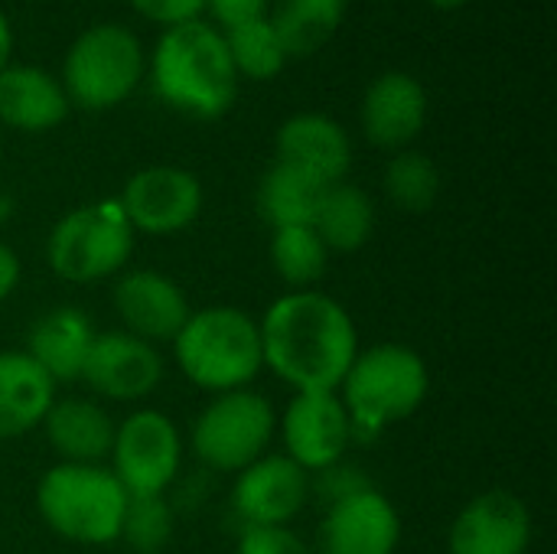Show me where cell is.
I'll return each instance as SVG.
<instances>
[{
    "label": "cell",
    "instance_id": "6da1fadb",
    "mask_svg": "<svg viewBox=\"0 0 557 554\" xmlns=\"http://www.w3.org/2000/svg\"><path fill=\"white\" fill-rule=\"evenodd\" d=\"M258 330L264 369L294 392H336L359 353L349 310L320 291L277 297L258 320Z\"/></svg>",
    "mask_w": 557,
    "mask_h": 554
},
{
    "label": "cell",
    "instance_id": "7a4b0ae2",
    "mask_svg": "<svg viewBox=\"0 0 557 554\" xmlns=\"http://www.w3.org/2000/svg\"><path fill=\"white\" fill-rule=\"evenodd\" d=\"M150 78L163 104L199 121L222 118L238 91V72L225 39L202 20L170 26L157 39Z\"/></svg>",
    "mask_w": 557,
    "mask_h": 554
},
{
    "label": "cell",
    "instance_id": "3957f363",
    "mask_svg": "<svg viewBox=\"0 0 557 554\" xmlns=\"http://www.w3.org/2000/svg\"><path fill=\"white\" fill-rule=\"evenodd\" d=\"M431 376L424 359L401 343L359 349L336 395L352 421V438L375 441L388 428L408 421L428 398Z\"/></svg>",
    "mask_w": 557,
    "mask_h": 554
},
{
    "label": "cell",
    "instance_id": "277c9868",
    "mask_svg": "<svg viewBox=\"0 0 557 554\" xmlns=\"http://www.w3.org/2000/svg\"><path fill=\"white\" fill-rule=\"evenodd\" d=\"M173 359L202 392L225 395L248 389L264 369L258 320L238 307L193 310L173 340Z\"/></svg>",
    "mask_w": 557,
    "mask_h": 554
},
{
    "label": "cell",
    "instance_id": "5b68a950",
    "mask_svg": "<svg viewBox=\"0 0 557 554\" xmlns=\"http://www.w3.org/2000/svg\"><path fill=\"white\" fill-rule=\"evenodd\" d=\"M127 493L101 464H55L36 487L42 522L78 545H108L121 535Z\"/></svg>",
    "mask_w": 557,
    "mask_h": 554
},
{
    "label": "cell",
    "instance_id": "8992f818",
    "mask_svg": "<svg viewBox=\"0 0 557 554\" xmlns=\"http://www.w3.org/2000/svg\"><path fill=\"white\" fill-rule=\"evenodd\" d=\"M134 229L117 202H88L65 212L46 242V261L52 274L72 284L104 281L134 255Z\"/></svg>",
    "mask_w": 557,
    "mask_h": 554
},
{
    "label": "cell",
    "instance_id": "52a82bcc",
    "mask_svg": "<svg viewBox=\"0 0 557 554\" xmlns=\"http://www.w3.org/2000/svg\"><path fill=\"white\" fill-rule=\"evenodd\" d=\"M144 75V52L131 29L101 23L85 29L62 65V91L69 104L88 111H108L131 98Z\"/></svg>",
    "mask_w": 557,
    "mask_h": 554
},
{
    "label": "cell",
    "instance_id": "ba28073f",
    "mask_svg": "<svg viewBox=\"0 0 557 554\" xmlns=\"http://www.w3.org/2000/svg\"><path fill=\"white\" fill-rule=\"evenodd\" d=\"M277 431L271 402L251 389L215 395L193 424V454L215 473H242L264 457Z\"/></svg>",
    "mask_w": 557,
    "mask_h": 554
},
{
    "label": "cell",
    "instance_id": "9c48e42d",
    "mask_svg": "<svg viewBox=\"0 0 557 554\" xmlns=\"http://www.w3.org/2000/svg\"><path fill=\"white\" fill-rule=\"evenodd\" d=\"M111 473L127 496H163L183 464V441L170 415L140 408L114 431Z\"/></svg>",
    "mask_w": 557,
    "mask_h": 554
},
{
    "label": "cell",
    "instance_id": "30bf717a",
    "mask_svg": "<svg viewBox=\"0 0 557 554\" xmlns=\"http://www.w3.org/2000/svg\"><path fill=\"white\" fill-rule=\"evenodd\" d=\"M124 219L144 235H173L202 212V186L183 167H147L124 183L117 199Z\"/></svg>",
    "mask_w": 557,
    "mask_h": 554
},
{
    "label": "cell",
    "instance_id": "8fae6325",
    "mask_svg": "<svg viewBox=\"0 0 557 554\" xmlns=\"http://www.w3.org/2000/svg\"><path fill=\"white\" fill-rule=\"evenodd\" d=\"M277 424L284 457L307 473L339 464L352 444V421L336 392H297Z\"/></svg>",
    "mask_w": 557,
    "mask_h": 554
},
{
    "label": "cell",
    "instance_id": "7c38bea8",
    "mask_svg": "<svg viewBox=\"0 0 557 554\" xmlns=\"http://www.w3.org/2000/svg\"><path fill=\"white\" fill-rule=\"evenodd\" d=\"M310 500V473L284 454L248 464L232 487V509L242 526H290Z\"/></svg>",
    "mask_w": 557,
    "mask_h": 554
},
{
    "label": "cell",
    "instance_id": "4fadbf2b",
    "mask_svg": "<svg viewBox=\"0 0 557 554\" xmlns=\"http://www.w3.org/2000/svg\"><path fill=\"white\" fill-rule=\"evenodd\" d=\"M163 379V359L153 343H144L124 330L98 333L82 379L95 395L108 402H140L147 398Z\"/></svg>",
    "mask_w": 557,
    "mask_h": 554
},
{
    "label": "cell",
    "instance_id": "5bb4252c",
    "mask_svg": "<svg viewBox=\"0 0 557 554\" xmlns=\"http://www.w3.org/2000/svg\"><path fill=\"white\" fill-rule=\"evenodd\" d=\"M401 519L375 487L326 506L313 554H395Z\"/></svg>",
    "mask_w": 557,
    "mask_h": 554
},
{
    "label": "cell",
    "instance_id": "9a60e30c",
    "mask_svg": "<svg viewBox=\"0 0 557 554\" xmlns=\"http://www.w3.org/2000/svg\"><path fill=\"white\" fill-rule=\"evenodd\" d=\"M114 313L124 323V333L144 340V343H173L183 330L189 310V300L183 287L160 274V271H127L117 278L111 294Z\"/></svg>",
    "mask_w": 557,
    "mask_h": 554
},
{
    "label": "cell",
    "instance_id": "2e32d148",
    "mask_svg": "<svg viewBox=\"0 0 557 554\" xmlns=\"http://www.w3.org/2000/svg\"><path fill=\"white\" fill-rule=\"evenodd\" d=\"M532 513L509 490H486L470 500L450 529V554H525Z\"/></svg>",
    "mask_w": 557,
    "mask_h": 554
},
{
    "label": "cell",
    "instance_id": "e0dca14e",
    "mask_svg": "<svg viewBox=\"0 0 557 554\" xmlns=\"http://www.w3.org/2000/svg\"><path fill=\"white\" fill-rule=\"evenodd\" d=\"M428 124V91L408 72L379 75L362 98V131L382 150L408 147Z\"/></svg>",
    "mask_w": 557,
    "mask_h": 554
},
{
    "label": "cell",
    "instance_id": "ac0fdd59",
    "mask_svg": "<svg viewBox=\"0 0 557 554\" xmlns=\"http://www.w3.org/2000/svg\"><path fill=\"white\" fill-rule=\"evenodd\" d=\"M274 147H277L281 163H290V167L323 180L326 186L343 183L352 167L349 134L343 131L339 121H333L330 114H320V111H304V114L287 118L277 131Z\"/></svg>",
    "mask_w": 557,
    "mask_h": 554
},
{
    "label": "cell",
    "instance_id": "d6986e66",
    "mask_svg": "<svg viewBox=\"0 0 557 554\" xmlns=\"http://www.w3.org/2000/svg\"><path fill=\"white\" fill-rule=\"evenodd\" d=\"M95 327L78 307H52L46 310L26 333V356L59 385L78 382L88 349L95 343Z\"/></svg>",
    "mask_w": 557,
    "mask_h": 554
},
{
    "label": "cell",
    "instance_id": "ffe728a7",
    "mask_svg": "<svg viewBox=\"0 0 557 554\" xmlns=\"http://www.w3.org/2000/svg\"><path fill=\"white\" fill-rule=\"evenodd\" d=\"M59 464H101L111 457L117 424L91 398H55L42 418Z\"/></svg>",
    "mask_w": 557,
    "mask_h": 554
},
{
    "label": "cell",
    "instance_id": "44dd1931",
    "mask_svg": "<svg viewBox=\"0 0 557 554\" xmlns=\"http://www.w3.org/2000/svg\"><path fill=\"white\" fill-rule=\"evenodd\" d=\"M69 114L62 85L36 65H7L0 72V121L16 131H52Z\"/></svg>",
    "mask_w": 557,
    "mask_h": 554
},
{
    "label": "cell",
    "instance_id": "7402d4cb",
    "mask_svg": "<svg viewBox=\"0 0 557 554\" xmlns=\"http://www.w3.org/2000/svg\"><path fill=\"white\" fill-rule=\"evenodd\" d=\"M55 402V382L23 353H0V441L29 434Z\"/></svg>",
    "mask_w": 557,
    "mask_h": 554
},
{
    "label": "cell",
    "instance_id": "603a6c76",
    "mask_svg": "<svg viewBox=\"0 0 557 554\" xmlns=\"http://www.w3.org/2000/svg\"><path fill=\"white\" fill-rule=\"evenodd\" d=\"M326 189L330 186L323 180L277 160L258 183V212L274 229L313 225Z\"/></svg>",
    "mask_w": 557,
    "mask_h": 554
},
{
    "label": "cell",
    "instance_id": "cb8c5ba5",
    "mask_svg": "<svg viewBox=\"0 0 557 554\" xmlns=\"http://www.w3.org/2000/svg\"><path fill=\"white\" fill-rule=\"evenodd\" d=\"M313 229L323 238L326 251H339V255L359 251L375 232V206L366 189L346 180L333 183L320 202Z\"/></svg>",
    "mask_w": 557,
    "mask_h": 554
},
{
    "label": "cell",
    "instance_id": "d4e9b609",
    "mask_svg": "<svg viewBox=\"0 0 557 554\" xmlns=\"http://www.w3.org/2000/svg\"><path fill=\"white\" fill-rule=\"evenodd\" d=\"M346 0H277L268 16L287 59L323 49L339 29Z\"/></svg>",
    "mask_w": 557,
    "mask_h": 554
},
{
    "label": "cell",
    "instance_id": "484cf974",
    "mask_svg": "<svg viewBox=\"0 0 557 554\" xmlns=\"http://www.w3.org/2000/svg\"><path fill=\"white\" fill-rule=\"evenodd\" d=\"M271 264L284 284L294 291H310L317 281H323L330 251L313 225H290L274 229L271 235Z\"/></svg>",
    "mask_w": 557,
    "mask_h": 554
},
{
    "label": "cell",
    "instance_id": "4316f807",
    "mask_svg": "<svg viewBox=\"0 0 557 554\" xmlns=\"http://www.w3.org/2000/svg\"><path fill=\"white\" fill-rule=\"evenodd\" d=\"M222 39H225V49H228L235 72L245 78H255V82L274 78V75H281V69L287 62V52H284L268 16L251 20V23L235 26V29H225Z\"/></svg>",
    "mask_w": 557,
    "mask_h": 554
},
{
    "label": "cell",
    "instance_id": "83f0119b",
    "mask_svg": "<svg viewBox=\"0 0 557 554\" xmlns=\"http://www.w3.org/2000/svg\"><path fill=\"white\" fill-rule=\"evenodd\" d=\"M385 193L405 212H428L441 196V170L428 153L398 150L385 170Z\"/></svg>",
    "mask_w": 557,
    "mask_h": 554
},
{
    "label": "cell",
    "instance_id": "f1b7e54d",
    "mask_svg": "<svg viewBox=\"0 0 557 554\" xmlns=\"http://www.w3.org/2000/svg\"><path fill=\"white\" fill-rule=\"evenodd\" d=\"M131 552L157 554L173 539V506L163 496H127L121 535Z\"/></svg>",
    "mask_w": 557,
    "mask_h": 554
},
{
    "label": "cell",
    "instance_id": "f546056e",
    "mask_svg": "<svg viewBox=\"0 0 557 554\" xmlns=\"http://www.w3.org/2000/svg\"><path fill=\"white\" fill-rule=\"evenodd\" d=\"M235 554H313L290 526H245Z\"/></svg>",
    "mask_w": 557,
    "mask_h": 554
},
{
    "label": "cell",
    "instance_id": "4dcf8cb0",
    "mask_svg": "<svg viewBox=\"0 0 557 554\" xmlns=\"http://www.w3.org/2000/svg\"><path fill=\"white\" fill-rule=\"evenodd\" d=\"M362 490H372V483L366 480V473L359 467H349V464H333L320 473H310V493H320V500L326 506L346 500V496H356Z\"/></svg>",
    "mask_w": 557,
    "mask_h": 554
},
{
    "label": "cell",
    "instance_id": "1f68e13d",
    "mask_svg": "<svg viewBox=\"0 0 557 554\" xmlns=\"http://www.w3.org/2000/svg\"><path fill=\"white\" fill-rule=\"evenodd\" d=\"M131 7L137 13H144L147 20L163 23L170 29V26L199 20V13L206 10V0H131Z\"/></svg>",
    "mask_w": 557,
    "mask_h": 554
},
{
    "label": "cell",
    "instance_id": "d6a6232c",
    "mask_svg": "<svg viewBox=\"0 0 557 554\" xmlns=\"http://www.w3.org/2000/svg\"><path fill=\"white\" fill-rule=\"evenodd\" d=\"M206 7L225 29H235L251 20H264L271 0H206Z\"/></svg>",
    "mask_w": 557,
    "mask_h": 554
},
{
    "label": "cell",
    "instance_id": "836d02e7",
    "mask_svg": "<svg viewBox=\"0 0 557 554\" xmlns=\"http://www.w3.org/2000/svg\"><path fill=\"white\" fill-rule=\"evenodd\" d=\"M20 274H23L20 255H16L7 242H0V300H7V297L16 291Z\"/></svg>",
    "mask_w": 557,
    "mask_h": 554
},
{
    "label": "cell",
    "instance_id": "e575fe53",
    "mask_svg": "<svg viewBox=\"0 0 557 554\" xmlns=\"http://www.w3.org/2000/svg\"><path fill=\"white\" fill-rule=\"evenodd\" d=\"M10 52H13V29H10V20L0 13V72L10 65Z\"/></svg>",
    "mask_w": 557,
    "mask_h": 554
},
{
    "label": "cell",
    "instance_id": "d590c367",
    "mask_svg": "<svg viewBox=\"0 0 557 554\" xmlns=\"http://www.w3.org/2000/svg\"><path fill=\"white\" fill-rule=\"evenodd\" d=\"M10 216H13V199L0 193V222H7Z\"/></svg>",
    "mask_w": 557,
    "mask_h": 554
},
{
    "label": "cell",
    "instance_id": "8d00e7d4",
    "mask_svg": "<svg viewBox=\"0 0 557 554\" xmlns=\"http://www.w3.org/2000/svg\"><path fill=\"white\" fill-rule=\"evenodd\" d=\"M434 7H441V10H457V7H463V3H470V0H431Z\"/></svg>",
    "mask_w": 557,
    "mask_h": 554
}]
</instances>
